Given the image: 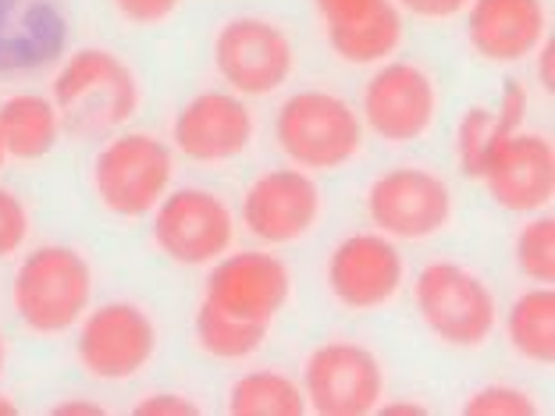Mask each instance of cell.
Returning <instances> with one entry per match:
<instances>
[{
    "mask_svg": "<svg viewBox=\"0 0 555 416\" xmlns=\"http://www.w3.org/2000/svg\"><path fill=\"white\" fill-rule=\"evenodd\" d=\"M50 96L75 135L111 132L139 110V79L118 54L104 47L75 50L50 82Z\"/></svg>",
    "mask_w": 555,
    "mask_h": 416,
    "instance_id": "obj_1",
    "label": "cell"
},
{
    "mask_svg": "<svg viewBox=\"0 0 555 416\" xmlns=\"http://www.w3.org/2000/svg\"><path fill=\"white\" fill-rule=\"evenodd\" d=\"M93 299V268L72 246H40L18 263L11 302L33 335H65Z\"/></svg>",
    "mask_w": 555,
    "mask_h": 416,
    "instance_id": "obj_2",
    "label": "cell"
},
{
    "mask_svg": "<svg viewBox=\"0 0 555 416\" xmlns=\"http://www.w3.org/2000/svg\"><path fill=\"white\" fill-rule=\"evenodd\" d=\"M413 302L427 332L449 349H481L495 335V292L481 274H474L463 263H427L413 282Z\"/></svg>",
    "mask_w": 555,
    "mask_h": 416,
    "instance_id": "obj_3",
    "label": "cell"
},
{
    "mask_svg": "<svg viewBox=\"0 0 555 416\" xmlns=\"http://www.w3.org/2000/svg\"><path fill=\"white\" fill-rule=\"evenodd\" d=\"M274 135L282 154L302 171H335L363 150V121L349 100L327 90L293 93L278 107Z\"/></svg>",
    "mask_w": 555,
    "mask_h": 416,
    "instance_id": "obj_4",
    "label": "cell"
},
{
    "mask_svg": "<svg viewBox=\"0 0 555 416\" xmlns=\"http://www.w3.org/2000/svg\"><path fill=\"white\" fill-rule=\"evenodd\" d=\"M175 157L150 132L115 135L93 160V193L115 218H143L168 196Z\"/></svg>",
    "mask_w": 555,
    "mask_h": 416,
    "instance_id": "obj_5",
    "label": "cell"
},
{
    "mask_svg": "<svg viewBox=\"0 0 555 416\" xmlns=\"http://www.w3.org/2000/svg\"><path fill=\"white\" fill-rule=\"evenodd\" d=\"M367 213L382 235L399 243H424L449 229L456 218V199L449 182L431 168L402 164L371 182Z\"/></svg>",
    "mask_w": 555,
    "mask_h": 416,
    "instance_id": "obj_6",
    "label": "cell"
},
{
    "mask_svg": "<svg viewBox=\"0 0 555 416\" xmlns=\"http://www.w3.org/2000/svg\"><path fill=\"white\" fill-rule=\"evenodd\" d=\"M214 68L238 96H271L293 79L296 50L282 25L238 15L214 36Z\"/></svg>",
    "mask_w": 555,
    "mask_h": 416,
    "instance_id": "obj_7",
    "label": "cell"
},
{
    "mask_svg": "<svg viewBox=\"0 0 555 416\" xmlns=\"http://www.w3.org/2000/svg\"><path fill=\"white\" fill-rule=\"evenodd\" d=\"M302 395H307V410L321 416L377 413L385 399L382 360L349 338L324 342L302 363Z\"/></svg>",
    "mask_w": 555,
    "mask_h": 416,
    "instance_id": "obj_8",
    "label": "cell"
},
{
    "mask_svg": "<svg viewBox=\"0 0 555 416\" xmlns=\"http://www.w3.org/2000/svg\"><path fill=\"white\" fill-rule=\"evenodd\" d=\"M154 243L171 263L204 268L235 243V213L218 193L175 188L154 207Z\"/></svg>",
    "mask_w": 555,
    "mask_h": 416,
    "instance_id": "obj_9",
    "label": "cell"
},
{
    "mask_svg": "<svg viewBox=\"0 0 555 416\" xmlns=\"http://www.w3.org/2000/svg\"><path fill=\"white\" fill-rule=\"evenodd\" d=\"M157 352V327L150 313L135 302H104L79 327V356L82 370L96 381H132L146 370V363Z\"/></svg>",
    "mask_w": 555,
    "mask_h": 416,
    "instance_id": "obj_10",
    "label": "cell"
},
{
    "mask_svg": "<svg viewBox=\"0 0 555 416\" xmlns=\"http://www.w3.org/2000/svg\"><path fill=\"white\" fill-rule=\"evenodd\" d=\"M435 75L413 61H388L363 86V121L388 146H410L435 129Z\"/></svg>",
    "mask_w": 555,
    "mask_h": 416,
    "instance_id": "obj_11",
    "label": "cell"
},
{
    "mask_svg": "<svg viewBox=\"0 0 555 416\" xmlns=\"http://www.w3.org/2000/svg\"><path fill=\"white\" fill-rule=\"evenodd\" d=\"M327 292L352 313L385 310L406 282V260H402L396 238L382 232H357L343 238L327 257Z\"/></svg>",
    "mask_w": 555,
    "mask_h": 416,
    "instance_id": "obj_12",
    "label": "cell"
},
{
    "mask_svg": "<svg viewBox=\"0 0 555 416\" xmlns=\"http://www.w3.org/2000/svg\"><path fill=\"white\" fill-rule=\"evenodd\" d=\"M324 210L321 185L296 168H271L249 182L243 196V221L260 243L288 246L318 229Z\"/></svg>",
    "mask_w": 555,
    "mask_h": 416,
    "instance_id": "obj_13",
    "label": "cell"
},
{
    "mask_svg": "<svg viewBox=\"0 0 555 416\" xmlns=\"http://www.w3.org/2000/svg\"><path fill=\"white\" fill-rule=\"evenodd\" d=\"M293 296V271L285 260L263 249H243V253L214 260V271L207 274L204 299L210 307L232 317L271 324L282 307Z\"/></svg>",
    "mask_w": 555,
    "mask_h": 416,
    "instance_id": "obj_14",
    "label": "cell"
},
{
    "mask_svg": "<svg viewBox=\"0 0 555 416\" xmlns=\"http://www.w3.org/2000/svg\"><path fill=\"white\" fill-rule=\"evenodd\" d=\"M254 115L235 93L207 90L193 96L175 118V150L196 164H224L246 154L254 143Z\"/></svg>",
    "mask_w": 555,
    "mask_h": 416,
    "instance_id": "obj_15",
    "label": "cell"
},
{
    "mask_svg": "<svg viewBox=\"0 0 555 416\" xmlns=\"http://www.w3.org/2000/svg\"><path fill=\"white\" fill-rule=\"evenodd\" d=\"M327 47L346 65H382L406 40L396 0H313Z\"/></svg>",
    "mask_w": 555,
    "mask_h": 416,
    "instance_id": "obj_16",
    "label": "cell"
},
{
    "mask_svg": "<svg viewBox=\"0 0 555 416\" xmlns=\"http://www.w3.org/2000/svg\"><path fill=\"white\" fill-rule=\"evenodd\" d=\"M491 199L502 210L538 213L555 196V150L548 135L513 132L491 157L485 179Z\"/></svg>",
    "mask_w": 555,
    "mask_h": 416,
    "instance_id": "obj_17",
    "label": "cell"
},
{
    "mask_svg": "<svg viewBox=\"0 0 555 416\" xmlns=\"http://www.w3.org/2000/svg\"><path fill=\"white\" fill-rule=\"evenodd\" d=\"M466 11L474 54L491 65H520L548 40V11L541 0H470Z\"/></svg>",
    "mask_w": 555,
    "mask_h": 416,
    "instance_id": "obj_18",
    "label": "cell"
},
{
    "mask_svg": "<svg viewBox=\"0 0 555 416\" xmlns=\"http://www.w3.org/2000/svg\"><path fill=\"white\" fill-rule=\"evenodd\" d=\"M61 115L54 100L40 93H15L0 104V146L15 160H40L57 146Z\"/></svg>",
    "mask_w": 555,
    "mask_h": 416,
    "instance_id": "obj_19",
    "label": "cell"
},
{
    "mask_svg": "<svg viewBox=\"0 0 555 416\" xmlns=\"http://www.w3.org/2000/svg\"><path fill=\"white\" fill-rule=\"evenodd\" d=\"M509 346L538 367L555 363V292L548 285L516 296L506 317Z\"/></svg>",
    "mask_w": 555,
    "mask_h": 416,
    "instance_id": "obj_20",
    "label": "cell"
},
{
    "mask_svg": "<svg viewBox=\"0 0 555 416\" xmlns=\"http://www.w3.org/2000/svg\"><path fill=\"white\" fill-rule=\"evenodd\" d=\"M224 410L235 416H302L307 395L293 377L278 370H249L229 388Z\"/></svg>",
    "mask_w": 555,
    "mask_h": 416,
    "instance_id": "obj_21",
    "label": "cell"
},
{
    "mask_svg": "<svg viewBox=\"0 0 555 416\" xmlns=\"http://www.w3.org/2000/svg\"><path fill=\"white\" fill-rule=\"evenodd\" d=\"M193 332H196L199 349H204L207 356L232 363V360H249L254 352H260L263 342H268L271 324L232 317V313H221L218 307H210V302L204 299L196 310Z\"/></svg>",
    "mask_w": 555,
    "mask_h": 416,
    "instance_id": "obj_22",
    "label": "cell"
},
{
    "mask_svg": "<svg viewBox=\"0 0 555 416\" xmlns=\"http://www.w3.org/2000/svg\"><path fill=\"white\" fill-rule=\"evenodd\" d=\"M513 135L502 129L499 115L491 107H470L466 115L460 118V129H456V157H460V168L466 179L481 182L491 157H495V150L502 146V139Z\"/></svg>",
    "mask_w": 555,
    "mask_h": 416,
    "instance_id": "obj_23",
    "label": "cell"
},
{
    "mask_svg": "<svg viewBox=\"0 0 555 416\" xmlns=\"http://www.w3.org/2000/svg\"><path fill=\"white\" fill-rule=\"evenodd\" d=\"M516 263L538 285L555 282V221L531 218L516 235Z\"/></svg>",
    "mask_w": 555,
    "mask_h": 416,
    "instance_id": "obj_24",
    "label": "cell"
},
{
    "mask_svg": "<svg viewBox=\"0 0 555 416\" xmlns=\"http://www.w3.org/2000/svg\"><path fill=\"white\" fill-rule=\"evenodd\" d=\"M463 413H470V416H534L538 406L524 388L488 385V388H481V392H474L470 399H466Z\"/></svg>",
    "mask_w": 555,
    "mask_h": 416,
    "instance_id": "obj_25",
    "label": "cell"
},
{
    "mask_svg": "<svg viewBox=\"0 0 555 416\" xmlns=\"http://www.w3.org/2000/svg\"><path fill=\"white\" fill-rule=\"evenodd\" d=\"M29 238V210L11 188H0V260L15 257Z\"/></svg>",
    "mask_w": 555,
    "mask_h": 416,
    "instance_id": "obj_26",
    "label": "cell"
},
{
    "mask_svg": "<svg viewBox=\"0 0 555 416\" xmlns=\"http://www.w3.org/2000/svg\"><path fill=\"white\" fill-rule=\"evenodd\" d=\"M111 4H115V11L129 25L150 29V25H164L168 18L179 15L182 0H111Z\"/></svg>",
    "mask_w": 555,
    "mask_h": 416,
    "instance_id": "obj_27",
    "label": "cell"
},
{
    "mask_svg": "<svg viewBox=\"0 0 555 416\" xmlns=\"http://www.w3.org/2000/svg\"><path fill=\"white\" fill-rule=\"evenodd\" d=\"M135 416H196L199 406L189 402L179 392H154V395H143L135 402Z\"/></svg>",
    "mask_w": 555,
    "mask_h": 416,
    "instance_id": "obj_28",
    "label": "cell"
},
{
    "mask_svg": "<svg viewBox=\"0 0 555 416\" xmlns=\"http://www.w3.org/2000/svg\"><path fill=\"white\" fill-rule=\"evenodd\" d=\"M499 121L506 132H520L524 129V118H527V90L524 82H506V90H502V104H499Z\"/></svg>",
    "mask_w": 555,
    "mask_h": 416,
    "instance_id": "obj_29",
    "label": "cell"
},
{
    "mask_svg": "<svg viewBox=\"0 0 555 416\" xmlns=\"http://www.w3.org/2000/svg\"><path fill=\"white\" fill-rule=\"evenodd\" d=\"M399 8H406L410 15L427 18V22H449L463 15L470 8V0H399Z\"/></svg>",
    "mask_w": 555,
    "mask_h": 416,
    "instance_id": "obj_30",
    "label": "cell"
},
{
    "mask_svg": "<svg viewBox=\"0 0 555 416\" xmlns=\"http://www.w3.org/2000/svg\"><path fill=\"white\" fill-rule=\"evenodd\" d=\"M538 79L545 86V93H555V50H552V40H545L538 47Z\"/></svg>",
    "mask_w": 555,
    "mask_h": 416,
    "instance_id": "obj_31",
    "label": "cell"
},
{
    "mask_svg": "<svg viewBox=\"0 0 555 416\" xmlns=\"http://www.w3.org/2000/svg\"><path fill=\"white\" fill-rule=\"evenodd\" d=\"M54 416H104L107 410L96 406V402H86V399H72V402H57L54 410H50Z\"/></svg>",
    "mask_w": 555,
    "mask_h": 416,
    "instance_id": "obj_32",
    "label": "cell"
},
{
    "mask_svg": "<svg viewBox=\"0 0 555 416\" xmlns=\"http://www.w3.org/2000/svg\"><path fill=\"white\" fill-rule=\"evenodd\" d=\"M382 413H388V416H424L427 410L424 406H413V402H388V406H377Z\"/></svg>",
    "mask_w": 555,
    "mask_h": 416,
    "instance_id": "obj_33",
    "label": "cell"
},
{
    "mask_svg": "<svg viewBox=\"0 0 555 416\" xmlns=\"http://www.w3.org/2000/svg\"><path fill=\"white\" fill-rule=\"evenodd\" d=\"M11 413H18V406L11 402V395L0 392V416H11Z\"/></svg>",
    "mask_w": 555,
    "mask_h": 416,
    "instance_id": "obj_34",
    "label": "cell"
},
{
    "mask_svg": "<svg viewBox=\"0 0 555 416\" xmlns=\"http://www.w3.org/2000/svg\"><path fill=\"white\" fill-rule=\"evenodd\" d=\"M4 367H8V338L0 332V377H4Z\"/></svg>",
    "mask_w": 555,
    "mask_h": 416,
    "instance_id": "obj_35",
    "label": "cell"
},
{
    "mask_svg": "<svg viewBox=\"0 0 555 416\" xmlns=\"http://www.w3.org/2000/svg\"><path fill=\"white\" fill-rule=\"evenodd\" d=\"M4 157H8V154H4V146H0V168H4Z\"/></svg>",
    "mask_w": 555,
    "mask_h": 416,
    "instance_id": "obj_36",
    "label": "cell"
}]
</instances>
